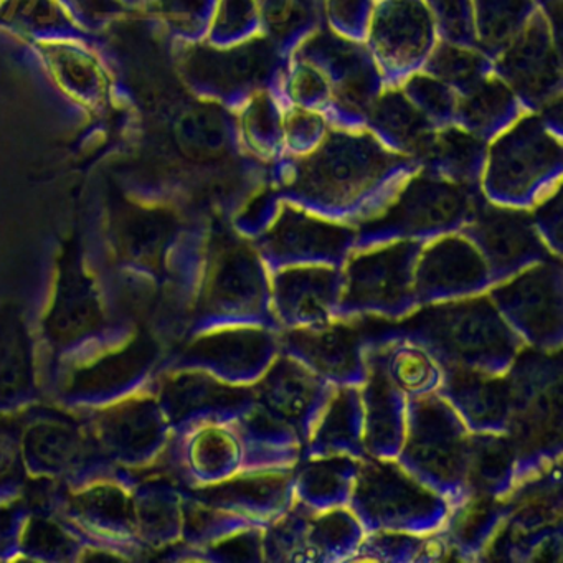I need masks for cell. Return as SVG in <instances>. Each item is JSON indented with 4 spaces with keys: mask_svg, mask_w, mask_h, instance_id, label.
<instances>
[{
    "mask_svg": "<svg viewBox=\"0 0 563 563\" xmlns=\"http://www.w3.org/2000/svg\"><path fill=\"white\" fill-rule=\"evenodd\" d=\"M349 454L365 457L361 387L335 385L312 427L301 457Z\"/></svg>",
    "mask_w": 563,
    "mask_h": 563,
    "instance_id": "27",
    "label": "cell"
},
{
    "mask_svg": "<svg viewBox=\"0 0 563 563\" xmlns=\"http://www.w3.org/2000/svg\"><path fill=\"white\" fill-rule=\"evenodd\" d=\"M440 394L473 433H507L510 387L506 374L463 367H441Z\"/></svg>",
    "mask_w": 563,
    "mask_h": 563,
    "instance_id": "22",
    "label": "cell"
},
{
    "mask_svg": "<svg viewBox=\"0 0 563 563\" xmlns=\"http://www.w3.org/2000/svg\"><path fill=\"white\" fill-rule=\"evenodd\" d=\"M474 35L489 51H504L532 15V0H471Z\"/></svg>",
    "mask_w": 563,
    "mask_h": 563,
    "instance_id": "37",
    "label": "cell"
},
{
    "mask_svg": "<svg viewBox=\"0 0 563 563\" xmlns=\"http://www.w3.org/2000/svg\"><path fill=\"white\" fill-rule=\"evenodd\" d=\"M189 464L194 476L203 484L220 483L242 473L245 444L233 421L200 428L190 440Z\"/></svg>",
    "mask_w": 563,
    "mask_h": 563,
    "instance_id": "33",
    "label": "cell"
},
{
    "mask_svg": "<svg viewBox=\"0 0 563 563\" xmlns=\"http://www.w3.org/2000/svg\"><path fill=\"white\" fill-rule=\"evenodd\" d=\"M368 37L385 70L404 71L431 51L434 21L423 0H385L368 25Z\"/></svg>",
    "mask_w": 563,
    "mask_h": 563,
    "instance_id": "21",
    "label": "cell"
},
{
    "mask_svg": "<svg viewBox=\"0 0 563 563\" xmlns=\"http://www.w3.org/2000/svg\"><path fill=\"white\" fill-rule=\"evenodd\" d=\"M362 460L349 454L301 457L292 471L295 499L316 512L349 506Z\"/></svg>",
    "mask_w": 563,
    "mask_h": 563,
    "instance_id": "28",
    "label": "cell"
},
{
    "mask_svg": "<svg viewBox=\"0 0 563 563\" xmlns=\"http://www.w3.org/2000/svg\"><path fill=\"white\" fill-rule=\"evenodd\" d=\"M424 243L398 240L355 250L342 265V292L335 318H405L417 309L413 269Z\"/></svg>",
    "mask_w": 563,
    "mask_h": 563,
    "instance_id": "9",
    "label": "cell"
},
{
    "mask_svg": "<svg viewBox=\"0 0 563 563\" xmlns=\"http://www.w3.org/2000/svg\"><path fill=\"white\" fill-rule=\"evenodd\" d=\"M325 133V123L314 110L296 108L286 117L285 134L289 146L295 151L314 150Z\"/></svg>",
    "mask_w": 563,
    "mask_h": 563,
    "instance_id": "48",
    "label": "cell"
},
{
    "mask_svg": "<svg viewBox=\"0 0 563 563\" xmlns=\"http://www.w3.org/2000/svg\"><path fill=\"white\" fill-rule=\"evenodd\" d=\"M405 157L371 133H331L283 177L279 196L316 216L357 225L404 183Z\"/></svg>",
    "mask_w": 563,
    "mask_h": 563,
    "instance_id": "1",
    "label": "cell"
},
{
    "mask_svg": "<svg viewBox=\"0 0 563 563\" xmlns=\"http://www.w3.org/2000/svg\"><path fill=\"white\" fill-rule=\"evenodd\" d=\"M161 12L174 29L196 34L212 9L213 0H157Z\"/></svg>",
    "mask_w": 563,
    "mask_h": 563,
    "instance_id": "50",
    "label": "cell"
},
{
    "mask_svg": "<svg viewBox=\"0 0 563 563\" xmlns=\"http://www.w3.org/2000/svg\"><path fill=\"white\" fill-rule=\"evenodd\" d=\"M378 358L388 380L407 398L423 397L438 390L443 377L437 358L415 342L391 339L368 345Z\"/></svg>",
    "mask_w": 563,
    "mask_h": 563,
    "instance_id": "31",
    "label": "cell"
},
{
    "mask_svg": "<svg viewBox=\"0 0 563 563\" xmlns=\"http://www.w3.org/2000/svg\"><path fill=\"white\" fill-rule=\"evenodd\" d=\"M367 117L377 133L410 157L421 159L434 136L430 121L400 91L378 95Z\"/></svg>",
    "mask_w": 563,
    "mask_h": 563,
    "instance_id": "32",
    "label": "cell"
},
{
    "mask_svg": "<svg viewBox=\"0 0 563 563\" xmlns=\"http://www.w3.org/2000/svg\"><path fill=\"white\" fill-rule=\"evenodd\" d=\"M470 438V428L437 391L408 398L404 443L395 460L454 507L467 497Z\"/></svg>",
    "mask_w": 563,
    "mask_h": 563,
    "instance_id": "6",
    "label": "cell"
},
{
    "mask_svg": "<svg viewBox=\"0 0 563 563\" xmlns=\"http://www.w3.org/2000/svg\"><path fill=\"white\" fill-rule=\"evenodd\" d=\"M197 322L202 331L227 325L279 331L268 269L252 240L235 229L220 227L207 240Z\"/></svg>",
    "mask_w": 563,
    "mask_h": 563,
    "instance_id": "3",
    "label": "cell"
},
{
    "mask_svg": "<svg viewBox=\"0 0 563 563\" xmlns=\"http://www.w3.org/2000/svg\"><path fill=\"white\" fill-rule=\"evenodd\" d=\"M562 150L537 117H523L497 137L484 161V197L499 206H536L560 174ZM559 186V184H556Z\"/></svg>",
    "mask_w": 563,
    "mask_h": 563,
    "instance_id": "8",
    "label": "cell"
},
{
    "mask_svg": "<svg viewBox=\"0 0 563 563\" xmlns=\"http://www.w3.org/2000/svg\"><path fill=\"white\" fill-rule=\"evenodd\" d=\"M519 481V461L507 433H473L470 438L466 490L470 494L506 497Z\"/></svg>",
    "mask_w": 563,
    "mask_h": 563,
    "instance_id": "30",
    "label": "cell"
},
{
    "mask_svg": "<svg viewBox=\"0 0 563 563\" xmlns=\"http://www.w3.org/2000/svg\"><path fill=\"white\" fill-rule=\"evenodd\" d=\"M275 48L266 38L243 42L229 52L197 47L187 54L184 68L194 84L212 93L233 95L262 87L275 68Z\"/></svg>",
    "mask_w": 563,
    "mask_h": 563,
    "instance_id": "23",
    "label": "cell"
},
{
    "mask_svg": "<svg viewBox=\"0 0 563 563\" xmlns=\"http://www.w3.org/2000/svg\"><path fill=\"white\" fill-rule=\"evenodd\" d=\"M375 319V316H355L306 328L282 329L279 352L301 362L329 384L361 387L367 374L365 352Z\"/></svg>",
    "mask_w": 563,
    "mask_h": 563,
    "instance_id": "14",
    "label": "cell"
},
{
    "mask_svg": "<svg viewBox=\"0 0 563 563\" xmlns=\"http://www.w3.org/2000/svg\"><path fill=\"white\" fill-rule=\"evenodd\" d=\"M354 225L316 216L295 203H282L272 225L252 240L268 273L286 266L342 268L355 250Z\"/></svg>",
    "mask_w": 563,
    "mask_h": 563,
    "instance_id": "13",
    "label": "cell"
},
{
    "mask_svg": "<svg viewBox=\"0 0 563 563\" xmlns=\"http://www.w3.org/2000/svg\"><path fill=\"white\" fill-rule=\"evenodd\" d=\"M530 217L550 253L556 258H562V187L560 184L533 206Z\"/></svg>",
    "mask_w": 563,
    "mask_h": 563,
    "instance_id": "44",
    "label": "cell"
},
{
    "mask_svg": "<svg viewBox=\"0 0 563 563\" xmlns=\"http://www.w3.org/2000/svg\"><path fill=\"white\" fill-rule=\"evenodd\" d=\"M364 537L365 529L351 507L316 512L295 499L263 530L265 562H349Z\"/></svg>",
    "mask_w": 563,
    "mask_h": 563,
    "instance_id": "10",
    "label": "cell"
},
{
    "mask_svg": "<svg viewBox=\"0 0 563 563\" xmlns=\"http://www.w3.org/2000/svg\"><path fill=\"white\" fill-rule=\"evenodd\" d=\"M405 97L423 113L428 121L448 120L456 110L457 98L444 81L431 75H418L405 85Z\"/></svg>",
    "mask_w": 563,
    "mask_h": 563,
    "instance_id": "41",
    "label": "cell"
},
{
    "mask_svg": "<svg viewBox=\"0 0 563 563\" xmlns=\"http://www.w3.org/2000/svg\"><path fill=\"white\" fill-rule=\"evenodd\" d=\"M279 354L278 329L227 325L210 329L184 351V364L212 372L233 385H252Z\"/></svg>",
    "mask_w": 563,
    "mask_h": 563,
    "instance_id": "18",
    "label": "cell"
},
{
    "mask_svg": "<svg viewBox=\"0 0 563 563\" xmlns=\"http://www.w3.org/2000/svg\"><path fill=\"white\" fill-rule=\"evenodd\" d=\"M486 292L523 344L540 351L562 349L560 258L536 263Z\"/></svg>",
    "mask_w": 563,
    "mask_h": 563,
    "instance_id": "12",
    "label": "cell"
},
{
    "mask_svg": "<svg viewBox=\"0 0 563 563\" xmlns=\"http://www.w3.org/2000/svg\"><path fill=\"white\" fill-rule=\"evenodd\" d=\"M334 387L301 362L279 352L252 384L253 410L305 448Z\"/></svg>",
    "mask_w": 563,
    "mask_h": 563,
    "instance_id": "15",
    "label": "cell"
},
{
    "mask_svg": "<svg viewBox=\"0 0 563 563\" xmlns=\"http://www.w3.org/2000/svg\"><path fill=\"white\" fill-rule=\"evenodd\" d=\"M499 71L509 88L527 100L542 103L550 98L560 81V62L559 54L553 51V35L542 18L530 19L522 32L504 48Z\"/></svg>",
    "mask_w": 563,
    "mask_h": 563,
    "instance_id": "25",
    "label": "cell"
},
{
    "mask_svg": "<svg viewBox=\"0 0 563 563\" xmlns=\"http://www.w3.org/2000/svg\"><path fill=\"white\" fill-rule=\"evenodd\" d=\"M289 93L299 108L316 110L328 101L331 90L321 71L302 60L289 78Z\"/></svg>",
    "mask_w": 563,
    "mask_h": 563,
    "instance_id": "47",
    "label": "cell"
},
{
    "mask_svg": "<svg viewBox=\"0 0 563 563\" xmlns=\"http://www.w3.org/2000/svg\"><path fill=\"white\" fill-rule=\"evenodd\" d=\"M405 339L430 352L441 367L506 374L523 341L487 292L418 306L405 318H377L371 344Z\"/></svg>",
    "mask_w": 563,
    "mask_h": 563,
    "instance_id": "2",
    "label": "cell"
},
{
    "mask_svg": "<svg viewBox=\"0 0 563 563\" xmlns=\"http://www.w3.org/2000/svg\"><path fill=\"white\" fill-rule=\"evenodd\" d=\"M328 15L342 34H364L371 25L372 0H328Z\"/></svg>",
    "mask_w": 563,
    "mask_h": 563,
    "instance_id": "49",
    "label": "cell"
},
{
    "mask_svg": "<svg viewBox=\"0 0 563 563\" xmlns=\"http://www.w3.org/2000/svg\"><path fill=\"white\" fill-rule=\"evenodd\" d=\"M210 552L216 560L229 562H265L263 527H249L236 530L210 543Z\"/></svg>",
    "mask_w": 563,
    "mask_h": 563,
    "instance_id": "45",
    "label": "cell"
},
{
    "mask_svg": "<svg viewBox=\"0 0 563 563\" xmlns=\"http://www.w3.org/2000/svg\"><path fill=\"white\" fill-rule=\"evenodd\" d=\"M506 375L510 387L507 434L516 446L522 481L560 461L562 349L540 351L523 345Z\"/></svg>",
    "mask_w": 563,
    "mask_h": 563,
    "instance_id": "4",
    "label": "cell"
},
{
    "mask_svg": "<svg viewBox=\"0 0 563 563\" xmlns=\"http://www.w3.org/2000/svg\"><path fill=\"white\" fill-rule=\"evenodd\" d=\"M464 90L463 97L457 98L456 111L471 133L483 136L516 117L512 90L500 78L483 77Z\"/></svg>",
    "mask_w": 563,
    "mask_h": 563,
    "instance_id": "35",
    "label": "cell"
},
{
    "mask_svg": "<svg viewBox=\"0 0 563 563\" xmlns=\"http://www.w3.org/2000/svg\"><path fill=\"white\" fill-rule=\"evenodd\" d=\"M246 144L260 156H272L282 143L283 126L275 101L268 93H255L243 113Z\"/></svg>",
    "mask_w": 563,
    "mask_h": 563,
    "instance_id": "39",
    "label": "cell"
},
{
    "mask_svg": "<svg viewBox=\"0 0 563 563\" xmlns=\"http://www.w3.org/2000/svg\"><path fill=\"white\" fill-rule=\"evenodd\" d=\"M349 507L365 532L431 533L450 516L446 497L418 481L397 460L365 456Z\"/></svg>",
    "mask_w": 563,
    "mask_h": 563,
    "instance_id": "7",
    "label": "cell"
},
{
    "mask_svg": "<svg viewBox=\"0 0 563 563\" xmlns=\"http://www.w3.org/2000/svg\"><path fill=\"white\" fill-rule=\"evenodd\" d=\"M282 196L278 189H263L246 203L245 209L239 213L233 229L240 235L253 240L260 233L265 232L272 225L275 217L278 216L279 207H282Z\"/></svg>",
    "mask_w": 563,
    "mask_h": 563,
    "instance_id": "46",
    "label": "cell"
},
{
    "mask_svg": "<svg viewBox=\"0 0 563 563\" xmlns=\"http://www.w3.org/2000/svg\"><path fill=\"white\" fill-rule=\"evenodd\" d=\"M490 286L486 260L463 233H448L421 246L413 269L417 308L481 295Z\"/></svg>",
    "mask_w": 563,
    "mask_h": 563,
    "instance_id": "17",
    "label": "cell"
},
{
    "mask_svg": "<svg viewBox=\"0 0 563 563\" xmlns=\"http://www.w3.org/2000/svg\"><path fill=\"white\" fill-rule=\"evenodd\" d=\"M98 309L91 295L90 285L77 275L74 268L68 269L67 279L62 285L57 309L52 319V328L58 338L70 339L97 324Z\"/></svg>",
    "mask_w": 563,
    "mask_h": 563,
    "instance_id": "38",
    "label": "cell"
},
{
    "mask_svg": "<svg viewBox=\"0 0 563 563\" xmlns=\"http://www.w3.org/2000/svg\"><path fill=\"white\" fill-rule=\"evenodd\" d=\"M258 15L255 0H220L212 29L213 41L229 44L252 34Z\"/></svg>",
    "mask_w": 563,
    "mask_h": 563,
    "instance_id": "42",
    "label": "cell"
},
{
    "mask_svg": "<svg viewBox=\"0 0 563 563\" xmlns=\"http://www.w3.org/2000/svg\"><path fill=\"white\" fill-rule=\"evenodd\" d=\"M506 497L470 494L451 507L443 532L451 555L457 560H481L506 522Z\"/></svg>",
    "mask_w": 563,
    "mask_h": 563,
    "instance_id": "29",
    "label": "cell"
},
{
    "mask_svg": "<svg viewBox=\"0 0 563 563\" xmlns=\"http://www.w3.org/2000/svg\"><path fill=\"white\" fill-rule=\"evenodd\" d=\"M292 471H242L220 483L207 484L197 493L206 516L207 539H222L236 530L266 527L295 503Z\"/></svg>",
    "mask_w": 563,
    "mask_h": 563,
    "instance_id": "11",
    "label": "cell"
},
{
    "mask_svg": "<svg viewBox=\"0 0 563 563\" xmlns=\"http://www.w3.org/2000/svg\"><path fill=\"white\" fill-rule=\"evenodd\" d=\"M428 75L446 85L466 88L473 81L486 77V58L464 45L448 42L431 55Z\"/></svg>",
    "mask_w": 563,
    "mask_h": 563,
    "instance_id": "40",
    "label": "cell"
},
{
    "mask_svg": "<svg viewBox=\"0 0 563 563\" xmlns=\"http://www.w3.org/2000/svg\"><path fill=\"white\" fill-rule=\"evenodd\" d=\"M483 197L477 187L421 170L405 179L375 216L355 225V250L398 240L427 243L460 232Z\"/></svg>",
    "mask_w": 563,
    "mask_h": 563,
    "instance_id": "5",
    "label": "cell"
},
{
    "mask_svg": "<svg viewBox=\"0 0 563 563\" xmlns=\"http://www.w3.org/2000/svg\"><path fill=\"white\" fill-rule=\"evenodd\" d=\"M428 9L450 44L466 45L476 37L471 0H430Z\"/></svg>",
    "mask_w": 563,
    "mask_h": 563,
    "instance_id": "43",
    "label": "cell"
},
{
    "mask_svg": "<svg viewBox=\"0 0 563 563\" xmlns=\"http://www.w3.org/2000/svg\"><path fill=\"white\" fill-rule=\"evenodd\" d=\"M170 407L177 420L232 423L253 407L252 385H233L213 375L187 374L170 385Z\"/></svg>",
    "mask_w": 563,
    "mask_h": 563,
    "instance_id": "26",
    "label": "cell"
},
{
    "mask_svg": "<svg viewBox=\"0 0 563 563\" xmlns=\"http://www.w3.org/2000/svg\"><path fill=\"white\" fill-rule=\"evenodd\" d=\"M450 549L443 532H365L364 540L352 560L375 562H437L446 559Z\"/></svg>",
    "mask_w": 563,
    "mask_h": 563,
    "instance_id": "36",
    "label": "cell"
},
{
    "mask_svg": "<svg viewBox=\"0 0 563 563\" xmlns=\"http://www.w3.org/2000/svg\"><path fill=\"white\" fill-rule=\"evenodd\" d=\"M486 260L493 285L522 269L556 258L540 239L529 210L479 200L466 225L460 230Z\"/></svg>",
    "mask_w": 563,
    "mask_h": 563,
    "instance_id": "16",
    "label": "cell"
},
{
    "mask_svg": "<svg viewBox=\"0 0 563 563\" xmlns=\"http://www.w3.org/2000/svg\"><path fill=\"white\" fill-rule=\"evenodd\" d=\"M421 161L430 164L428 170L444 179L477 187L486 154L481 136L467 130L448 128L443 133H434Z\"/></svg>",
    "mask_w": 563,
    "mask_h": 563,
    "instance_id": "34",
    "label": "cell"
},
{
    "mask_svg": "<svg viewBox=\"0 0 563 563\" xmlns=\"http://www.w3.org/2000/svg\"><path fill=\"white\" fill-rule=\"evenodd\" d=\"M365 364L367 374L361 385L365 453L380 460H395L404 443L408 398L388 380L384 367L368 347Z\"/></svg>",
    "mask_w": 563,
    "mask_h": 563,
    "instance_id": "24",
    "label": "cell"
},
{
    "mask_svg": "<svg viewBox=\"0 0 563 563\" xmlns=\"http://www.w3.org/2000/svg\"><path fill=\"white\" fill-rule=\"evenodd\" d=\"M302 60L309 65H325V70L318 68L334 87L335 104L345 113H368L377 100L380 77L375 70L367 52L355 44L334 34H321L306 42L302 47ZM316 68V67H314Z\"/></svg>",
    "mask_w": 563,
    "mask_h": 563,
    "instance_id": "20",
    "label": "cell"
},
{
    "mask_svg": "<svg viewBox=\"0 0 563 563\" xmlns=\"http://www.w3.org/2000/svg\"><path fill=\"white\" fill-rule=\"evenodd\" d=\"M272 306L282 329L306 328L335 319L342 292V268L286 266L269 273Z\"/></svg>",
    "mask_w": 563,
    "mask_h": 563,
    "instance_id": "19",
    "label": "cell"
}]
</instances>
